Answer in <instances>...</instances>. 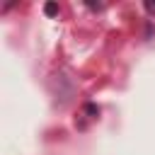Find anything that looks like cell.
Listing matches in <instances>:
<instances>
[{"label": "cell", "mask_w": 155, "mask_h": 155, "mask_svg": "<svg viewBox=\"0 0 155 155\" xmlns=\"http://www.w3.org/2000/svg\"><path fill=\"white\" fill-rule=\"evenodd\" d=\"M44 15L56 17V15H58V5H56V2H46V5H44Z\"/></svg>", "instance_id": "cell-1"}, {"label": "cell", "mask_w": 155, "mask_h": 155, "mask_svg": "<svg viewBox=\"0 0 155 155\" xmlns=\"http://www.w3.org/2000/svg\"><path fill=\"white\" fill-rule=\"evenodd\" d=\"M145 7H148L150 12H155V2H145Z\"/></svg>", "instance_id": "cell-2"}]
</instances>
